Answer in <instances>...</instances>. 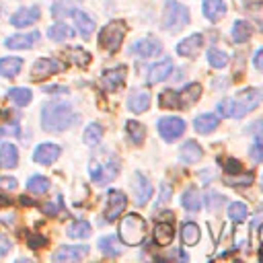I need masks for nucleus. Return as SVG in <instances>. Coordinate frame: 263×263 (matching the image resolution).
<instances>
[{
  "mask_svg": "<svg viewBox=\"0 0 263 263\" xmlns=\"http://www.w3.org/2000/svg\"><path fill=\"white\" fill-rule=\"evenodd\" d=\"M76 121V113L72 111V105L66 101H49L41 109V127L51 134H60L68 129Z\"/></svg>",
  "mask_w": 263,
  "mask_h": 263,
  "instance_id": "obj_1",
  "label": "nucleus"
},
{
  "mask_svg": "<svg viewBox=\"0 0 263 263\" xmlns=\"http://www.w3.org/2000/svg\"><path fill=\"white\" fill-rule=\"evenodd\" d=\"M146 236V222L142 216L138 214H127L121 224H119V240L123 245H129V247H136L144 240Z\"/></svg>",
  "mask_w": 263,
  "mask_h": 263,
  "instance_id": "obj_2",
  "label": "nucleus"
},
{
  "mask_svg": "<svg viewBox=\"0 0 263 263\" xmlns=\"http://www.w3.org/2000/svg\"><path fill=\"white\" fill-rule=\"evenodd\" d=\"M263 101V90L261 88H245L240 90L234 99H230L232 103V117H242L247 113H251L253 109H257Z\"/></svg>",
  "mask_w": 263,
  "mask_h": 263,
  "instance_id": "obj_3",
  "label": "nucleus"
},
{
  "mask_svg": "<svg viewBox=\"0 0 263 263\" xmlns=\"http://www.w3.org/2000/svg\"><path fill=\"white\" fill-rule=\"evenodd\" d=\"M125 37V23L123 21H111L109 25H105L99 33V45L103 49H107L109 53L117 51L123 43Z\"/></svg>",
  "mask_w": 263,
  "mask_h": 263,
  "instance_id": "obj_4",
  "label": "nucleus"
},
{
  "mask_svg": "<svg viewBox=\"0 0 263 263\" xmlns=\"http://www.w3.org/2000/svg\"><path fill=\"white\" fill-rule=\"evenodd\" d=\"M189 23V10L179 4L177 0H166L164 4V18H162V27L171 33L183 29Z\"/></svg>",
  "mask_w": 263,
  "mask_h": 263,
  "instance_id": "obj_5",
  "label": "nucleus"
},
{
  "mask_svg": "<svg viewBox=\"0 0 263 263\" xmlns=\"http://www.w3.org/2000/svg\"><path fill=\"white\" fill-rule=\"evenodd\" d=\"M132 193H134V201L136 205H144L148 203V199L152 197V183L148 181V177L140 171H136L132 175Z\"/></svg>",
  "mask_w": 263,
  "mask_h": 263,
  "instance_id": "obj_6",
  "label": "nucleus"
},
{
  "mask_svg": "<svg viewBox=\"0 0 263 263\" xmlns=\"http://www.w3.org/2000/svg\"><path fill=\"white\" fill-rule=\"evenodd\" d=\"M125 205H127V197H125L123 191H115V189L109 191V195H107V208H105V220H109V222L117 220L123 214Z\"/></svg>",
  "mask_w": 263,
  "mask_h": 263,
  "instance_id": "obj_7",
  "label": "nucleus"
},
{
  "mask_svg": "<svg viewBox=\"0 0 263 263\" xmlns=\"http://www.w3.org/2000/svg\"><path fill=\"white\" fill-rule=\"evenodd\" d=\"M160 51H162V45L156 37H144V39L132 43V47H129V53L140 55V58H156V55H160Z\"/></svg>",
  "mask_w": 263,
  "mask_h": 263,
  "instance_id": "obj_8",
  "label": "nucleus"
},
{
  "mask_svg": "<svg viewBox=\"0 0 263 263\" xmlns=\"http://www.w3.org/2000/svg\"><path fill=\"white\" fill-rule=\"evenodd\" d=\"M62 68H64V66H62L58 60L41 58V60H37V62L33 64V68H31V78H33V80H45V78L58 74Z\"/></svg>",
  "mask_w": 263,
  "mask_h": 263,
  "instance_id": "obj_9",
  "label": "nucleus"
},
{
  "mask_svg": "<svg viewBox=\"0 0 263 263\" xmlns=\"http://www.w3.org/2000/svg\"><path fill=\"white\" fill-rule=\"evenodd\" d=\"M86 255H88V247L86 245H66V247H60L51 255V259L55 263H70V261H80Z\"/></svg>",
  "mask_w": 263,
  "mask_h": 263,
  "instance_id": "obj_10",
  "label": "nucleus"
},
{
  "mask_svg": "<svg viewBox=\"0 0 263 263\" xmlns=\"http://www.w3.org/2000/svg\"><path fill=\"white\" fill-rule=\"evenodd\" d=\"M158 132L166 142H173L185 132V121L179 117H162L158 121Z\"/></svg>",
  "mask_w": 263,
  "mask_h": 263,
  "instance_id": "obj_11",
  "label": "nucleus"
},
{
  "mask_svg": "<svg viewBox=\"0 0 263 263\" xmlns=\"http://www.w3.org/2000/svg\"><path fill=\"white\" fill-rule=\"evenodd\" d=\"M125 66H117V68H109L101 74V86L105 90H117L123 86V80H125Z\"/></svg>",
  "mask_w": 263,
  "mask_h": 263,
  "instance_id": "obj_12",
  "label": "nucleus"
},
{
  "mask_svg": "<svg viewBox=\"0 0 263 263\" xmlns=\"http://www.w3.org/2000/svg\"><path fill=\"white\" fill-rule=\"evenodd\" d=\"M201 45H203L201 33H193V35H189V37H185V39L179 41L177 53L183 55V58H193V55H197V51L201 49Z\"/></svg>",
  "mask_w": 263,
  "mask_h": 263,
  "instance_id": "obj_13",
  "label": "nucleus"
},
{
  "mask_svg": "<svg viewBox=\"0 0 263 263\" xmlns=\"http://www.w3.org/2000/svg\"><path fill=\"white\" fill-rule=\"evenodd\" d=\"M60 156V146L58 144H39L33 152V160L37 164H51Z\"/></svg>",
  "mask_w": 263,
  "mask_h": 263,
  "instance_id": "obj_14",
  "label": "nucleus"
},
{
  "mask_svg": "<svg viewBox=\"0 0 263 263\" xmlns=\"http://www.w3.org/2000/svg\"><path fill=\"white\" fill-rule=\"evenodd\" d=\"M35 21H39V8H37V6L18 8V10L10 16V25H14V27H29V25H33Z\"/></svg>",
  "mask_w": 263,
  "mask_h": 263,
  "instance_id": "obj_15",
  "label": "nucleus"
},
{
  "mask_svg": "<svg viewBox=\"0 0 263 263\" xmlns=\"http://www.w3.org/2000/svg\"><path fill=\"white\" fill-rule=\"evenodd\" d=\"M39 41V31H33V33H18V35H12L4 41V45L8 49H29L33 43Z\"/></svg>",
  "mask_w": 263,
  "mask_h": 263,
  "instance_id": "obj_16",
  "label": "nucleus"
},
{
  "mask_svg": "<svg viewBox=\"0 0 263 263\" xmlns=\"http://www.w3.org/2000/svg\"><path fill=\"white\" fill-rule=\"evenodd\" d=\"M171 72H173V62H171L168 58L156 62V64L148 70V84H158V82H162L164 78H168Z\"/></svg>",
  "mask_w": 263,
  "mask_h": 263,
  "instance_id": "obj_17",
  "label": "nucleus"
},
{
  "mask_svg": "<svg viewBox=\"0 0 263 263\" xmlns=\"http://www.w3.org/2000/svg\"><path fill=\"white\" fill-rule=\"evenodd\" d=\"M179 156H181V160H183L185 164H193V162H197V160L203 158V150H201V146H199L195 140H187V142L181 146Z\"/></svg>",
  "mask_w": 263,
  "mask_h": 263,
  "instance_id": "obj_18",
  "label": "nucleus"
},
{
  "mask_svg": "<svg viewBox=\"0 0 263 263\" xmlns=\"http://www.w3.org/2000/svg\"><path fill=\"white\" fill-rule=\"evenodd\" d=\"M127 107L134 113H142L150 107V92L148 90H134L127 99Z\"/></svg>",
  "mask_w": 263,
  "mask_h": 263,
  "instance_id": "obj_19",
  "label": "nucleus"
},
{
  "mask_svg": "<svg viewBox=\"0 0 263 263\" xmlns=\"http://www.w3.org/2000/svg\"><path fill=\"white\" fill-rule=\"evenodd\" d=\"M199 97H201V84H199V82H189V84L179 92L181 107H191L193 103H197Z\"/></svg>",
  "mask_w": 263,
  "mask_h": 263,
  "instance_id": "obj_20",
  "label": "nucleus"
},
{
  "mask_svg": "<svg viewBox=\"0 0 263 263\" xmlns=\"http://www.w3.org/2000/svg\"><path fill=\"white\" fill-rule=\"evenodd\" d=\"M18 162V150L14 144H2L0 146V166L2 168H14Z\"/></svg>",
  "mask_w": 263,
  "mask_h": 263,
  "instance_id": "obj_21",
  "label": "nucleus"
},
{
  "mask_svg": "<svg viewBox=\"0 0 263 263\" xmlns=\"http://www.w3.org/2000/svg\"><path fill=\"white\" fill-rule=\"evenodd\" d=\"M74 23H76L78 33H80L84 39H88L90 33L95 31V21H92L86 12H82V10H74Z\"/></svg>",
  "mask_w": 263,
  "mask_h": 263,
  "instance_id": "obj_22",
  "label": "nucleus"
},
{
  "mask_svg": "<svg viewBox=\"0 0 263 263\" xmlns=\"http://www.w3.org/2000/svg\"><path fill=\"white\" fill-rule=\"evenodd\" d=\"M193 127H195L197 134H210V132H214V129L218 127V115H214V113H203V115L195 117Z\"/></svg>",
  "mask_w": 263,
  "mask_h": 263,
  "instance_id": "obj_23",
  "label": "nucleus"
},
{
  "mask_svg": "<svg viewBox=\"0 0 263 263\" xmlns=\"http://www.w3.org/2000/svg\"><path fill=\"white\" fill-rule=\"evenodd\" d=\"M152 234H154V242H156V245H160V247L171 245V240H173V236H175L173 226H171L168 222H158V224L154 226Z\"/></svg>",
  "mask_w": 263,
  "mask_h": 263,
  "instance_id": "obj_24",
  "label": "nucleus"
},
{
  "mask_svg": "<svg viewBox=\"0 0 263 263\" xmlns=\"http://www.w3.org/2000/svg\"><path fill=\"white\" fill-rule=\"evenodd\" d=\"M199 238H201V232H199V226H197L195 222H185V224L181 226V240H183L185 247L197 245Z\"/></svg>",
  "mask_w": 263,
  "mask_h": 263,
  "instance_id": "obj_25",
  "label": "nucleus"
},
{
  "mask_svg": "<svg viewBox=\"0 0 263 263\" xmlns=\"http://www.w3.org/2000/svg\"><path fill=\"white\" fill-rule=\"evenodd\" d=\"M203 14L210 21H220L226 14V4L224 0H203Z\"/></svg>",
  "mask_w": 263,
  "mask_h": 263,
  "instance_id": "obj_26",
  "label": "nucleus"
},
{
  "mask_svg": "<svg viewBox=\"0 0 263 263\" xmlns=\"http://www.w3.org/2000/svg\"><path fill=\"white\" fill-rule=\"evenodd\" d=\"M21 68H23V60L21 58H12V55L0 58V76H6V78L16 76L21 72Z\"/></svg>",
  "mask_w": 263,
  "mask_h": 263,
  "instance_id": "obj_27",
  "label": "nucleus"
},
{
  "mask_svg": "<svg viewBox=\"0 0 263 263\" xmlns=\"http://www.w3.org/2000/svg\"><path fill=\"white\" fill-rule=\"evenodd\" d=\"M64 55H66V60L72 62L74 66H88V64H90V53L84 51L82 47H68V49L64 51Z\"/></svg>",
  "mask_w": 263,
  "mask_h": 263,
  "instance_id": "obj_28",
  "label": "nucleus"
},
{
  "mask_svg": "<svg viewBox=\"0 0 263 263\" xmlns=\"http://www.w3.org/2000/svg\"><path fill=\"white\" fill-rule=\"evenodd\" d=\"M99 249L105 253V255H109V257H115V255H121V251H123V247H121V242H119V238L117 236H103L101 240H99Z\"/></svg>",
  "mask_w": 263,
  "mask_h": 263,
  "instance_id": "obj_29",
  "label": "nucleus"
},
{
  "mask_svg": "<svg viewBox=\"0 0 263 263\" xmlns=\"http://www.w3.org/2000/svg\"><path fill=\"white\" fill-rule=\"evenodd\" d=\"M74 35L76 33L68 25H64V23H55V25H51L47 29V37L53 39V41H66V39H72Z\"/></svg>",
  "mask_w": 263,
  "mask_h": 263,
  "instance_id": "obj_30",
  "label": "nucleus"
},
{
  "mask_svg": "<svg viewBox=\"0 0 263 263\" xmlns=\"http://www.w3.org/2000/svg\"><path fill=\"white\" fill-rule=\"evenodd\" d=\"M181 203H183L185 210H189V212H197V210L201 208V195H199V191H197L195 187L187 189V191L181 195Z\"/></svg>",
  "mask_w": 263,
  "mask_h": 263,
  "instance_id": "obj_31",
  "label": "nucleus"
},
{
  "mask_svg": "<svg viewBox=\"0 0 263 263\" xmlns=\"http://www.w3.org/2000/svg\"><path fill=\"white\" fill-rule=\"evenodd\" d=\"M8 99H10L16 107H25V105H29V103H31L33 95H31V90H29V88L16 86V88H10V90H8Z\"/></svg>",
  "mask_w": 263,
  "mask_h": 263,
  "instance_id": "obj_32",
  "label": "nucleus"
},
{
  "mask_svg": "<svg viewBox=\"0 0 263 263\" xmlns=\"http://www.w3.org/2000/svg\"><path fill=\"white\" fill-rule=\"evenodd\" d=\"M125 129H127V136H129L132 144L140 146V144L144 142V138H146V127H144L140 121H127V123H125Z\"/></svg>",
  "mask_w": 263,
  "mask_h": 263,
  "instance_id": "obj_33",
  "label": "nucleus"
},
{
  "mask_svg": "<svg viewBox=\"0 0 263 263\" xmlns=\"http://www.w3.org/2000/svg\"><path fill=\"white\" fill-rule=\"evenodd\" d=\"M101 136H103V127L99 123H88L82 134V140L86 146H97L101 142Z\"/></svg>",
  "mask_w": 263,
  "mask_h": 263,
  "instance_id": "obj_34",
  "label": "nucleus"
},
{
  "mask_svg": "<svg viewBox=\"0 0 263 263\" xmlns=\"http://www.w3.org/2000/svg\"><path fill=\"white\" fill-rule=\"evenodd\" d=\"M249 37H251V27L247 25V21H236L232 25V41L245 43V41H249Z\"/></svg>",
  "mask_w": 263,
  "mask_h": 263,
  "instance_id": "obj_35",
  "label": "nucleus"
},
{
  "mask_svg": "<svg viewBox=\"0 0 263 263\" xmlns=\"http://www.w3.org/2000/svg\"><path fill=\"white\" fill-rule=\"evenodd\" d=\"M68 236H72V238H86V236H90V224L84 222V220L72 222L68 226Z\"/></svg>",
  "mask_w": 263,
  "mask_h": 263,
  "instance_id": "obj_36",
  "label": "nucleus"
},
{
  "mask_svg": "<svg viewBox=\"0 0 263 263\" xmlns=\"http://www.w3.org/2000/svg\"><path fill=\"white\" fill-rule=\"evenodd\" d=\"M27 189L33 191V193H45L49 189V179L43 177V175H33L29 181H27Z\"/></svg>",
  "mask_w": 263,
  "mask_h": 263,
  "instance_id": "obj_37",
  "label": "nucleus"
},
{
  "mask_svg": "<svg viewBox=\"0 0 263 263\" xmlns=\"http://www.w3.org/2000/svg\"><path fill=\"white\" fill-rule=\"evenodd\" d=\"M160 107L164 109H179L181 107V99L177 90H162L160 92Z\"/></svg>",
  "mask_w": 263,
  "mask_h": 263,
  "instance_id": "obj_38",
  "label": "nucleus"
},
{
  "mask_svg": "<svg viewBox=\"0 0 263 263\" xmlns=\"http://www.w3.org/2000/svg\"><path fill=\"white\" fill-rule=\"evenodd\" d=\"M247 216H249V210H247L245 203L234 201V203L228 205V218H230L232 222H242V220H247Z\"/></svg>",
  "mask_w": 263,
  "mask_h": 263,
  "instance_id": "obj_39",
  "label": "nucleus"
},
{
  "mask_svg": "<svg viewBox=\"0 0 263 263\" xmlns=\"http://www.w3.org/2000/svg\"><path fill=\"white\" fill-rule=\"evenodd\" d=\"M51 14H53L55 18H64V16H68V14H74V6H72L70 0H58V2L51 6Z\"/></svg>",
  "mask_w": 263,
  "mask_h": 263,
  "instance_id": "obj_40",
  "label": "nucleus"
},
{
  "mask_svg": "<svg viewBox=\"0 0 263 263\" xmlns=\"http://www.w3.org/2000/svg\"><path fill=\"white\" fill-rule=\"evenodd\" d=\"M253 179H255L253 173H245V171H240V173L228 175V177H226V183L232 185V187H236V185H251Z\"/></svg>",
  "mask_w": 263,
  "mask_h": 263,
  "instance_id": "obj_41",
  "label": "nucleus"
},
{
  "mask_svg": "<svg viewBox=\"0 0 263 263\" xmlns=\"http://www.w3.org/2000/svg\"><path fill=\"white\" fill-rule=\"evenodd\" d=\"M208 62H210L214 68H224V66L228 64V55H226L224 51H220V49L212 47V49L208 51Z\"/></svg>",
  "mask_w": 263,
  "mask_h": 263,
  "instance_id": "obj_42",
  "label": "nucleus"
},
{
  "mask_svg": "<svg viewBox=\"0 0 263 263\" xmlns=\"http://www.w3.org/2000/svg\"><path fill=\"white\" fill-rule=\"evenodd\" d=\"M224 203H226V197H224V195H220V193L210 191V193H208V197H205V205H208V210H210V212L220 210Z\"/></svg>",
  "mask_w": 263,
  "mask_h": 263,
  "instance_id": "obj_43",
  "label": "nucleus"
},
{
  "mask_svg": "<svg viewBox=\"0 0 263 263\" xmlns=\"http://www.w3.org/2000/svg\"><path fill=\"white\" fill-rule=\"evenodd\" d=\"M88 171H90V177L97 185H105V175H103V164L97 162V160H90L88 164Z\"/></svg>",
  "mask_w": 263,
  "mask_h": 263,
  "instance_id": "obj_44",
  "label": "nucleus"
},
{
  "mask_svg": "<svg viewBox=\"0 0 263 263\" xmlns=\"http://www.w3.org/2000/svg\"><path fill=\"white\" fill-rule=\"evenodd\" d=\"M247 12L259 23V27L263 29V2H253L247 6Z\"/></svg>",
  "mask_w": 263,
  "mask_h": 263,
  "instance_id": "obj_45",
  "label": "nucleus"
},
{
  "mask_svg": "<svg viewBox=\"0 0 263 263\" xmlns=\"http://www.w3.org/2000/svg\"><path fill=\"white\" fill-rule=\"evenodd\" d=\"M60 210H62V197H60V195H55L53 201H47V203L43 205V212H45L47 216H55Z\"/></svg>",
  "mask_w": 263,
  "mask_h": 263,
  "instance_id": "obj_46",
  "label": "nucleus"
},
{
  "mask_svg": "<svg viewBox=\"0 0 263 263\" xmlns=\"http://www.w3.org/2000/svg\"><path fill=\"white\" fill-rule=\"evenodd\" d=\"M245 132H249L251 136H255L259 142H263V119H259V121H253Z\"/></svg>",
  "mask_w": 263,
  "mask_h": 263,
  "instance_id": "obj_47",
  "label": "nucleus"
},
{
  "mask_svg": "<svg viewBox=\"0 0 263 263\" xmlns=\"http://www.w3.org/2000/svg\"><path fill=\"white\" fill-rule=\"evenodd\" d=\"M171 193H173V187L171 185H160V197H158V201H156V208H160L162 203H166L168 199H171Z\"/></svg>",
  "mask_w": 263,
  "mask_h": 263,
  "instance_id": "obj_48",
  "label": "nucleus"
},
{
  "mask_svg": "<svg viewBox=\"0 0 263 263\" xmlns=\"http://www.w3.org/2000/svg\"><path fill=\"white\" fill-rule=\"evenodd\" d=\"M249 154H251V158H253L255 162H263V142H259V144L251 146Z\"/></svg>",
  "mask_w": 263,
  "mask_h": 263,
  "instance_id": "obj_49",
  "label": "nucleus"
},
{
  "mask_svg": "<svg viewBox=\"0 0 263 263\" xmlns=\"http://www.w3.org/2000/svg\"><path fill=\"white\" fill-rule=\"evenodd\" d=\"M45 245H47V238L45 236H39V234H31L29 236V247L31 249H41Z\"/></svg>",
  "mask_w": 263,
  "mask_h": 263,
  "instance_id": "obj_50",
  "label": "nucleus"
},
{
  "mask_svg": "<svg viewBox=\"0 0 263 263\" xmlns=\"http://www.w3.org/2000/svg\"><path fill=\"white\" fill-rule=\"evenodd\" d=\"M224 168H226V173H228V175H234V173H240V171H242V166H240V162H238V160H234V158H230V160H226V164H224Z\"/></svg>",
  "mask_w": 263,
  "mask_h": 263,
  "instance_id": "obj_51",
  "label": "nucleus"
},
{
  "mask_svg": "<svg viewBox=\"0 0 263 263\" xmlns=\"http://www.w3.org/2000/svg\"><path fill=\"white\" fill-rule=\"evenodd\" d=\"M12 249V242H10V238L8 236H4V234H0V257H4L8 251Z\"/></svg>",
  "mask_w": 263,
  "mask_h": 263,
  "instance_id": "obj_52",
  "label": "nucleus"
},
{
  "mask_svg": "<svg viewBox=\"0 0 263 263\" xmlns=\"http://www.w3.org/2000/svg\"><path fill=\"white\" fill-rule=\"evenodd\" d=\"M0 187H4V189H16V181L12 177H0Z\"/></svg>",
  "mask_w": 263,
  "mask_h": 263,
  "instance_id": "obj_53",
  "label": "nucleus"
},
{
  "mask_svg": "<svg viewBox=\"0 0 263 263\" xmlns=\"http://www.w3.org/2000/svg\"><path fill=\"white\" fill-rule=\"evenodd\" d=\"M18 132V125H8V127H4V125H0V138L4 136V134H16Z\"/></svg>",
  "mask_w": 263,
  "mask_h": 263,
  "instance_id": "obj_54",
  "label": "nucleus"
},
{
  "mask_svg": "<svg viewBox=\"0 0 263 263\" xmlns=\"http://www.w3.org/2000/svg\"><path fill=\"white\" fill-rule=\"evenodd\" d=\"M255 66H257V70H261V72H263V47L255 53Z\"/></svg>",
  "mask_w": 263,
  "mask_h": 263,
  "instance_id": "obj_55",
  "label": "nucleus"
},
{
  "mask_svg": "<svg viewBox=\"0 0 263 263\" xmlns=\"http://www.w3.org/2000/svg\"><path fill=\"white\" fill-rule=\"evenodd\" d=\"M259 238H261V245H263V224L259 226Z\"/></svg>",
  "mask_w": 263,
  "mask_h": 263,
  "instance_id": "obj_56",
  "label": "nucleus"
},
{
  "mask_svg": "<svg viewBox=\"0 0 263 263\" xmlns=\"http://www.w3.org/2000/svg\"><path fill=\"white\" fill-rule=\"evenodd\" d=\"M261 189H263V179H261Z\"/></svg>",
  "mask_w": 263,
  "mask_h": 263,
  "instance_id": "obj_57",
  "label": "nucleus"
}]
</instances>
